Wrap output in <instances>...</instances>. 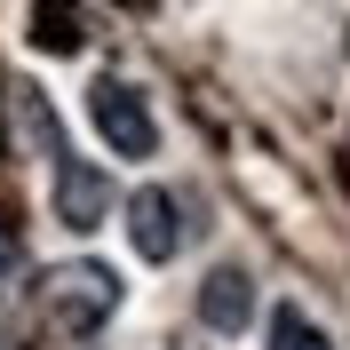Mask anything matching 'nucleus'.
<instances>
[{
	"instance_id": "obj_1",
	"label": "nucleus",
	"mask_w": 350,
	"mask_h": 350,
	"mask_svg": "<svg viewBox=\"0 0 350 350\" xmlns=\"http://www.w3.org/2000/svg\"><path fill=\"white\" fill-rule=\"evenodd\" d=\"M40 295H48V319H56L64 334H96V327L111 319V310L128 303L120 271H111V262H96V255H80V262H56Z\"/></svg>"
},
{
	"instance_id": "obj_2",
	"label": "nucleus",
	"mask_w": 350,
	"mask_h": 350,
	"mask_svg": "<svg viewBox=\"0 0 350 350\" xmlns=\"http://www.w3.org/2000/svg\"><path fill=\"white\" fill-rule=\"evenodd\" d=\"M88 120H96V135L111 144V159H152V152H159L152 96H144L135 80H120V72L88 80Z\"/></svg>"
},
{
	"instance_id": "obj_3",
	"label": "nucleus",
	"mask_w": 350,
	"mask_h": 350,
	"mask_svg": "<svg viewBox=\"0 0 350 350\" xmlns=\"http://www.w3.org/2000/svg\"><path fill=\"white\" fill-rule=\"evenodd\" d=\"M128 247L135 262H175V247H183V207H175V191H159V183H144V191H128Z\"/></svg>"
},
{
	"instance_id": "obj_4",
	"label": "nucleus",
	"mask_w": 350,
	"mask_h": 350,
	"mask_svg": "<svg viewBox=\"0 0 350 350\" xmlns=\"http://www.w3.org/2000/svg\"><path fill=\"white\" fill-rule=\"evenodd\" d=\"M56 223H64V231H96V223L111 215V175L96 167V159H56Z\"/></svg>"
},
{
	"instance_id": "obj_5",
	"label": "nucleus",
	"mask_w": 350,
	"mask_h": 350,
	"mask_svg": "<svg viewBox=\"0 0 350 350\" xmlns=\"http://www.w3.org/2000/svg\"><path fill=\"white\" fill-rule=\"evenodd\" d=\"M247 319H255V279L239 262H215L199 279V327L207 334H247Z\"/></svg>"
},
{
	"instance_id": "obj_6",
	"label": "nucleus",
	"mask_w": 350,
	"mask_h": 350,
	"mask_svg": "<svg viewBox=\"0 0 350 350\" xmlns=\"http://www.w3.org/2000/svg\"><path fill=\"white\" fill-rule=\"evenodd\" d=\"M262 334H271V350H334V342H327V327H319L303 303H271Z\"/></svg>"
},
{
	"instance_id": "obj_7",
	"label": "nucleus",
	"mask_w": 350,
	"mask_h": 350,
	"mask_svg": "<svg viewBox=\"0 0 350 350\" xmlns=\"http://www.w3.org/2000/svg\"><path fill=\"white\" fill-rule=\"evenodd\" d=\"M32 24H40V32H32V40H40V48H64V56H72V48H80V24H72V16H56V8H40V16H32Z\"/></svg>"
},
{
	"instance_id": "obj_8",
	"label": "nucleus",
	"mask_w": 350,
	"mask_h": 350,
	"mask_svg": "<svg viewBox=\"0 0 350 350\" xmlns=\"http://www.w3.org/2000/svg\"><path fill=\"white\" fill-rule=\"evenodd\" d=\"M8 279H16V247H8V231H0V295H8Z\"/></svg>"
},
{
	"instance_id": "obj_9",
	"label": "nucleus",
	"mask_w": 350,
	"mask_h": 350,
	"mask_svg": "<svg viewBox=\"0 0 350 350\" xmlns=\"http://www.w3.org/2000/svg\"><path fill=\"white\" fill-rule=\"evenodd\" d=\"M0 350H8V334H0Z\"/></svg>"
},
{
	"instance_id": "obj_10",
	"label": "nucleus",
	"mask_w": 350,
	"mask_h": 350,
	"mask_svg": "<svg viewBox=\"0 0 350 350\" xmlns=\"http://www.w3.org/2000/svg\"><path fill=\"white\" fill-rule=\"evenodd\" d=\"M342 48H350V40H342Z\"/></svg>"
}]
</instances>
